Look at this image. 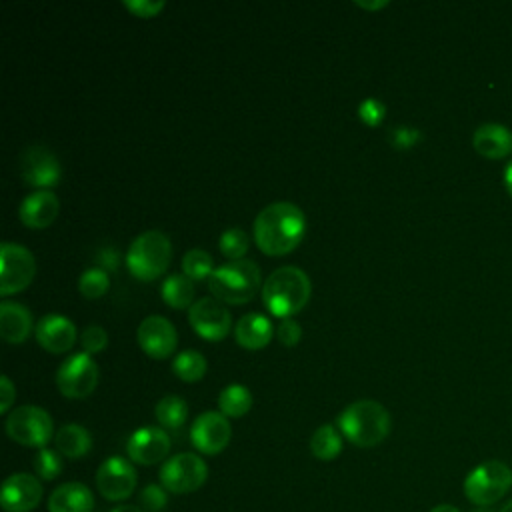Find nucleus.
I'll list each match as a JSON object with an SVG mask.
<instances>
[{
    "instance_id": "obj_29",
    "label": "nucleus",
    "mask_w": 512,
    "mask_h": 512,
    "mask_svg": "<svg viewBox=\"0 0 512 512\" xmlns=\"http://www.w3.org/2000/svg\"><path fill=\"white\" fill-rule=\"evenodd\" d=\"M208 370V362L198 350H182L172 360V372L184 382H198L204 378Z\"/></svg>"
},
{
    "instance_id": "obj_42",
    "label": "nucleus",
    "mask_w": 512,
    "mask_h": 512,
    "mask_svg": "<svg viewBox=\"0 0 512 512\" xmlns=\"http://www.w3.org/2000/svg\"><path fill=\"white\" fill-rule=\"evenodd\" d=\"M504 184H506L508 194L512 196V160L506 164V170H504Z\"/></svg>"
},
{
    "instance_id": "obj_34",
    "label": "nucleus",
    "mask_w": 512,
    "mask_h": 512,
    "mask_svg": "<svg viewBox=\"0 0 512 512\" xmlns=\"http://www.w3.org/2000/svg\"><path fill=\"white\" fill-rule=\"evenodd\" d=\"M138 502H140V508L144 512H162L168 504L166 488L160 486V484H148L140 490Z\"/></svg>"
},
{
    "instance_id": "obj_19",
    "label": "nucleus",
    "mask_w": 512,
    "mask_h": 512,
    "mask_svg": "<svg viewBox=\"0 0 512 512\" xmlns=\"http://www.w3.org/2000/svg\"><path fill=\"white\" fill-rule=\"evenodd\" d=\"M60 212V200L50 190H34L30 192L18 208V216L26 228H48Z\"/></svg>"
},
{
    "instance_id": "obj_12",
    "label": "nucleus",
    "mask_w": 512,
    "mask_h": 512,
    "mask_svg": "<svg viewBox=\"0 0 512 512\" xmlns=\"http://www.w3.org/2000/svg\"><path fill=\"white\" fill-rule=\"evenodd\" d=\"M20 174L28 186H34L36 190H50L60 182L62 166L52 150L34 144L20 156Z\"/></svg>"
},
{
    "instance_id": "obj_20",
    "label": "nucleus",
    "mask_w": 512,
    "mask_h": 512,
    "mask_svg": "<svg viewBox=\"0 0 512 512\" xmlns=\"http://www.w3.org/2000/svg\"><path fill=\"white\" fill-rule=\"evenodd\" d=\"M32 332V312L12 300L0 302V336L8 344L24 342Z\"/></svg>"
},
{
    "instance_id": "obj_14",
    "label": "nucleus",
    "mask_w": 512,
    "mask_h": 512,
    "mask_svg": "<svg viewBox=\"0 0 512 512\" xmlns=\"http://www.w3.org/2000/svg\"><path fill=\"white\" fill-rule=\"evenodd\" d=\"M96 488L106 500H126L136 488V470L122 456L106 458L96 472Z\"/></svg>"
},
{
    "instance_id": "obj_5",
    "label": "nucleus",
    "mask_w": 512,
    "mask_h": 512,
    "mask_svg": "<svg viewBox=\"0 0 512 512\" xmlns=\"http://www.w3.org/2000/svg\"><path fill=\"white\" fill-rule=\"evenodd\" d=\"M172 262V242L160 230L138 234L126 252V266L138 280L150 282L160 278Z\"/></svg>"
},
{
    "instance_id": "obj_15",
    "label": "nucleus",
    "mask_w": 512,
    "mask_h": 512,
    "mask_svg": "<svg viewBox=\"0 0 512 512\" xmlns=\"http://www.w3.org/2000/svg\"><path fill=\"white\" fill-rule=\"evenodd\" d=\"M136 338H138L142 352L156 360L168 358L176 350V344H178V334H176L174 324L168 318L158 316V314L146 316L138 324Z\"/></svg>"
},
{
    "instance_id": "obj_18",
    "label": "nucleus",
    "mask_w": 512,
    "mask_h": 512,
    "mask_svg": "<svg viewBox=\"0 0 512 512\" xmlns=\"http://www.w3.org/2000/svg\"><path fill=\"white\" fill-rule=\"evenodd\" d=\"M38 344L50 354H64L76 344V326L68 316L46 314L34 326Z\"/></svg>"
},
{
    "instance_id": "obj_45",
    "label": "nucleus",
    "mask_w": 512,
    "mask_h": 512,
    "mask_svg": "<svg viewBox=\"0 0 512 512\" xmlns=\"http://www.w3.org/2000/svg\"><path fill=\"white\" fill-rule=\"evenodd\" d=\"M500 512H512V500H510V502H506V504H504V508H502Z\"/></svg>"
},
{
    "instance_id": "obj_30",
    "label": "nucleus",
    "mask_w": 512,
    "mask_h": 512,
    "mask_svg": "<svg viewBox=\"0 0 512 512\" xmlns=\"http://www.w3.org/2000/svg\"><path fill=\"white\" fill-rule=\"evenodd\" d=\"M214 270L212 256L202 248H192L182 256V274H186L190 280L210 278Z\"/></svg>"
},
{
    "instance_id": "obj_6",
    "label": "nucleus",
    "mask_w": 512,
    "mask_h": 512,
    "mask_svg": "<svg viewBox=\"0 0 512 512\" xmlns=\"http://www.w3.org/2000/svg\"><path fill=\"white\" fill-rule=\"evenodd\" d=\"M512 486V470L500 460L478 464L464 480V494L472 504H496Z\"/></svg>"
},
{
    "instance_id": "obj_32",
    "label": "nucleus",
    "mask_w": 512,
    "mask_h": 512,
    "mask_svg": "<svg viewBox=\"0 0 512 512\" xmlns=\"http://www.w3.org/2000/svg\"><path fill=\"white\" fill-rule=\"evenodd\" d=\"M220 252L230 258V260H240L246 256L248 246H250V238L242 228H228L226 232L220 234Z\"/></svg>"
},
{
    "instance_id": "obj_16",
    "label": "nucleus",
    "mask_w": 512,
    "mask_h": 512,
    "mask_svg": "<svg viewBox=\"0 0 512 512\" xmlns=\"http://www.w3.org/2000/svg\"><path fill=\"white\" fill-rule=\"evenodd\" d=\"M170 436L158 426H144L130 434L126 442L128 458L142 466H152L162 462L170 452Z\"/></svg>"
},
{
    "instance_id": "obj_38",
    "label": "nucleus",
    "mask_w": 512,
    "mask_h": 512,
    "mask_svg": "<svg viewBox=\"0 0 512 512\" xmlns=\"http://www.w3.org/2000/svg\"><path fill=\"white\" fill-rule=\"evenodd\" d=\"M122 6L138 18H152L164 10L162 0H122Z\"/></svg>"
},
{
    "instance_id": "obj_36",
    "label": "nucleus",
    "mask_w": 512,
    "mask_h": 512,
    "mask_svg": "<svg viewBox=\"0 0 512 512\" xmlns=\"http://www.w3.org/2000/svg\"><path fill=\"white\" fill-rule=\"evenodd\" d=\"M80 344H82V348H84L86 354H90V356H92V354H98V352H102V350L108 346V334H106V330H104L102 326L92 324V326H88V328L82 332Z\"/></svg>"
},
{
    "instance_id": "obj_35",
    "label": "nucleus",
    "mask_w": 512,
    "mask_h": 512,
    "mask_svg": "<svg viewBox=\"0 0 512 512\" xmlns=\"http://www.w3.org/2000/svg\"><path fill=\"white\" fill-rule=\"evenodd\" d=\"M388 140L394 148L398 150H408L412 146H416L420 140H422V132L414 126H394L390 132H388Z\"/></svg>"
},
{
    "instance_id": "obj_31",
    "label": "nucleus",
    "mask_w": 512,
    "mask_h": 512,
    "mask_svg": "<svg viewBox=\"0 0 512 512\" xmlns=\"http://www.w3.org/2000/svg\"><path fill=\"white\" fill-rule=\"evenodd\" d=\"M108 288H110V276L100 266L86 268L78 278V290L84 298H90V300L100 298L108 292Z\"/></svg>"
},
{
    "instance_id": "obj_23",
    "label": "nucleus",
    "mask_w": 512,
    "mask_h": 512,
    "mask_svg": "<svg viewBox=\"0 0 512 512\" xmlns=\"http://www.w3.org/2000/svg\"><path fill=\"white\" fill-rule=\"evenodd\" d=\"M472 146L484 158H504L512 152V132L502 124H482L472 134Z\"/></svg>"
},
{
    "instance_id": "obj_10",
    "label": "nucleus",
    "mask_w": 512,
    "mask_h": 512,
    "mask_svg": "<svg viewBox=\"0 0 512 512\" xmlns=\"http://www.w3.org/2000/svg\"><path fill=\"white\" fill-rule=\"evenodd\" d=\"M160 484L174 494H188L198 490L208 478L206 462L192 452H180L168 458L160 468Z\"/></svg>"
},
{
    "instance_id": "obj_33",
    "label": "nucleus",
    "mask_w": 512,
    "mask_h": 512,
    "mask_svg": "<svg viewBox=\"0 0 512 512\" xmlns=\"http://www.w3.org/2000/svg\"><path fill=\"white\" fill-rule=\"evenodd\" d=\"M62 454L52 448H40L34 456V470L42 480H54L62 472Z\"/></svg>"
},
{
    "instance_id": "obj_2",
    "label": "nucleus",
    "mask_w": 512,
    "mask_h": 512,
    "mask_svg": "<svg viewBox=\"0 0 512 512\" xmlns=\"http://www.w3.org/2000/svg\"><path fill=\"white\" fill-rule=\"evenodd\" d=\"M340 434L358 448L378 446L392 428L388 410L376 400H356L348 404L336 418Z\"/></svg>"
},
{
    "instance_id": "obj_7",
    "label": "nucleus",
    "mask_w": 512,
    "mask_h": 512,
    "mask_svg": "<svg viewBox=\"0 0 512 512\" xmlns=\"http://www.w3.org/2000/svg\"><path fill=\"white\" fill-rule=\"evenodd\" d=\"M52 432L54 424L50 414L34 404L18 406L6 418V434L28 448H46Z\"/></svg>"
},
{
    "instance_id": "obj_21",
    "label": "nucleus",
    "mask_w": 512,
    "mask_h": 512,
    "mask_svg": "<svg viewBox=\"0 0 512 512\" xmlns=\"http://www.w3.org/2000/svg\"><path fill=\"white\" fill-rule=\"evenodd\" d=\"M94 494L82 482H64L52 490L48 512H92Z\"/></svg>"
},
{
    "instance_id": "obj_37",
    "label": "nucleus",
    "mask_w": 512,
    "mask_h": 512,
    "mask_svg": "<svg viewBox=\"0 0 512 512\" xmlns=\"http://www.w3.org/2000/svg\"><path fill=\"white\" fill-rule=\"evenodd\" d=\"M358 116H360V120H362L366 126L374 128V126H378V124L384 120V116H386V104L380 102L378 98H366V100H362L360 106H358Z\"/></svg>"
},
{
    "instance_id": "obj_39",
    "label": "nucleus",
    "mask_w": 512,
    "mask_h": 512,
    "mask_svg": "<svg viewBox=\"0 0 512 512\" xmlns=\"http://www.w3.org/2000/svg\"><path fill=\"white\" fill-rule=\"evenodd\" d=\"M276 338L284 346H294L302 338V326L294 318H282V322L276 328Z\"/></svg>"
},
{
    "instance_id": "obj_26",
    "label": "nucleus",
    "mask_w": 512,
    "mask_h": 512,
    "mask_svg": "<svg viewBox=\"0 0 512 512\" xmlns=\"http://www.w3.org/2000/svg\"><path fill=\"white\" fill-rule=\"evenodd\" d=\"M218 408L226 418H242L252 408V392L244 384H228L218 394Z\"/></svg>"
},
{
    "instance_id": "obj_4",
    "label": "nucleus",
    "mask_w": 512,
    "mask_h": 512,
    "mask_svg": "<svg viewBox=\"0 0 512 512\" xmlns=\"http://www.w3.org/2000/svg\"><path fill=\"white\" fill-rule=\"evenodd\" d=\"M260 282V266L250 258H240L218 266L208 278V288L216 300L238 306L256 296Z\"/></svg>"
},
{
    "instance_id": "obj_1",
    "label": "nucleus",
    "mask_w": 512,
    "mask_h": 512,
    "mask_svg": "<svg viewBox=\"0 0 512 512\" xmlns=\"http://www.w3.org/2000/svg\"><path fill=\"white\" fill-rule=\"evenodd\" d=\"M306 232V216L292 202H272L254 218V240L266 256L292 252Z\"/></svg>"
},
{
    "instance_id": "obj_11",
    "label": "nucleus",
    "mask_w": 512,
    "mask_h": 512,
    "mask_svg": "<svg viewBox=\"0 0 512 512\" xmlns=\"http://www.w3.org/2000/svg\"><path fill=\"white\" fill-rule=\"evenodd\" d=\"M188 322L192 330L208 342L224 340L232 328V316L228 308L214 296L196 300L188 308Z\"/></svg>"
},
{
    "instance_id": "obj_43",
    "label": "nucleus",
    "mask_w": 512,
    "mask_h": 512,
    "mask_svg": "<svg viewBox=\"0 0 512 512\" xmlns=\"http://www.w3.org/2000/svg\"><path fill=\"white\" fill-rule=\"evenodd\" d=\"M110 512H144L140 506H132V504H120L116 508H112Z\"/></svg>"
},
{
    "instance_id": "obj_13",
    "label": "nucleus",
    "mask_w": 512,
    "mask_h": 512,
    "mask_svg": "<svg viewBox=\"0 0 512 512\" xmlns=\"http://www.w3.org/2000/svg\"><path fill=\"white\" fill-rule=\"evenodd\" d=\"M232 436V428L228 418L218 410H208L202 412L200 416L194 418L192 428H190V440L192 446L208 456H214L222 452Z\"/></svg>"
},
{
    "instance_id": "obj_44",
    "label": "nucleus",
    "mask_w": 512,
    "mask_h": 512,
    "mask_svg": "<svg viewBox=\"0 0 512 512\" xmlns=\"http://www.w3.org/2000/svg\"><path fill=\"white\" fill-rule=\"evenodd\" d=\"M430 512H460V510L456 506H452V504H438Z\"/></svg>"
},
{
    "instance_id": "obj_41",
    "label": "nucleus",
    "mask_w": 512,
    "mask_h": 512,
    "mask_svg": "<svg viewBox=\"0 0 512 512\" xmlns=\"http://www.w3.org/2000/svg\"><path fill=\"white\" fill-rule=\"evenodd\" d=\"M356 4H358L360 8H366V10H378V8L388 6V2H386V0H378V2H364V0H356Z\"/></svg>"
},
{
    "instance_id": "obj_27",
    "label": "nucleus",
    "mask_w": 512,
    "mask_h": 512,
    "mask_svg": "<svg viewBox=\"0 0 512 512\" xmlns=\"http://www.w3.org/2000/svg\"><path fill=\"white\" fill-rule=\"evenodd\" d=\"M310 450L318 460H334L342 452V434L334 424H322L310 438Z\"/></svg>"
},
{
    "instance_id": "obj_40",
    "label": "nucleus",
    "mask_w": 512,
    "mask_h": 512,
    "mask_svg": "<svg viewBox=\"0 0 512 512\" xmlns=\"http://www.w3.org/2000/svg\"><path fill=\"white\" fill-rule=\"evenodd\" d=\"M16 400V388L8 376L0 378V412L6 414Z\"/></svg>"
},
{
    "instance_id": "obj_24",
    "label": "nucleus",
    "mask_w": 512,
    "mask_h": 512,
    "mask_svg": "<svg viewBox=\"0 0 512 512\" xmlns=\"http://www.w3.org/2000/svg\"><path fill=\"white\" fill-rule=\"evenodd\" d=\"M54 442H56V450L62 456L72 458V460L86 456L90 452V448H92V436L80 424H64L56 432Z\"/></svg>"
},
{
    "instance_id": "obj_17",
    "label": "nucleus",
    "mask_w": 512,
    "mask_h": 512,
    "mask_svg": "<svg viewBox=\"0 0 512 512\" xmlns=\"http://www.w3.org/2000/svg\"><path fill=\"white\" fill-rule=\"evenodd\" d=\"M42 484L28 472H16L2 484V508L6 512H30L42 500Z\"/></svg>"
},
{
    "instance_id": "obj_3",
    "label": "nucleus",
    "mask_w": 512,
    "mask_h": 512,
    "mask_svg": "<svg viewBox=\"0 0 512 512\" xmlns=\"http://www.w3.org/2000/svg\"><path fill=\"white\" fill-rule=\"evenodd\" d=\"M310 294L312 282L298 266H280L262 284V302L278 318H292L308 304Z\"/></svg>"
},
{
    "instance_id": "obj_22",
    "label": "nucleus",
    "mask_w": 512,
    "mask_h": 512,
    "mask_svg": "<svg viewBox=\"0 0 512 512\" xmlns=\"http://www.w3.org/2000/svg\"><path fill=\"white\" fill-rule=\"evenodd\" d=\"M272 322L260 312L244 314L234 326V340L246 350H260L272 340Z\"/></svg>"
},
{
    "instance_id": "obj_28",
    "label": "nucleus",
    "mask_w": 512,
    "mask_h": 512,
    "mask_svg": "<svg viewBox=\"0 0 512 512\" xmlns=\"http://www.w3.org/2000/svg\"><path fill=\"white\" fill-rule=\"evenodd\" d=\"M154 416H156L160 426L176 430L188 418V404L182 396H176V394L164 396V398L158 400V404L154 408Z\"/></svg>"
},
{
    "instance_id": "obj_8",
    "label": "nucleus",
    "mask_w": 512,
    "mask_h": 512,
    "mask_svg": "<svg viewBox=\"0 0 512 512\" xmlns=\"http://www.w3.org/2000/svg\"><path fill=\"white\" fill-rule=\"evenodd\" d=\"M36 276L34 254L16 242L0 246V296H12L30 286Z\"/></svg>"
},
{
    "instance_id": "obj_9",
    "label": "nucleus",
    "mask_w": 512,
    "mask_h": 512,
    "mask_svg": "<svg viewBox=\"0 0 512 512\" xmlns=\"http://www.w3.org/2000/svg\"><path fill=\"white\" fill-rule=\"evenodd\" d=\"M98 364L86 352L68 356L56 372V386L62 396L70 400L88 398L98 386Z\"/></svg>"
},
{
    "instance_id": "obj_25",
    "label": "nucleus",
    "mask_w": 512,
    "mask_h": 512,
    "mask_svg": "<svg viewBox=\"0 0 512 512\" xmlns=\"http://www.w3.org/2000/svg\"><path fill=\"white\" fill-rule=\"evenodd\" d=\"M162 300L174 308V310H184L194 304V284L186 274H170L164 278L162 288H160Z\"/></svg>"
}]
</instances>
